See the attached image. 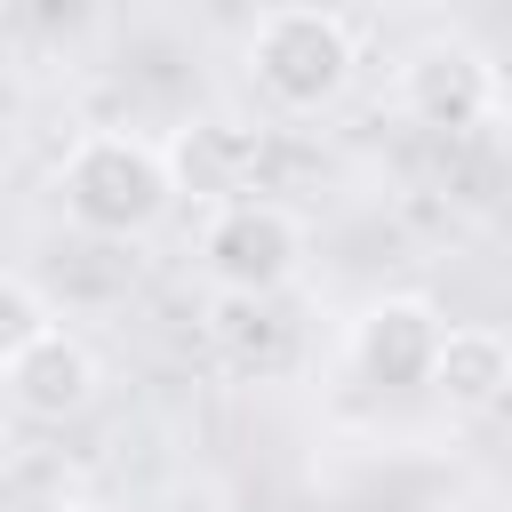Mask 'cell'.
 I'll return each instance as SVG.
<instances>
[{"label":"cell","instance_id":"obj_1","mask_svg":"<svg viewBox=\"0 0 512 512\" xmlns=\"http://www.w3.org/2000/svg\"><path fill=\"white\" fill-rule=\"evenodd\" d=\"M48 192L64 224H80L88 240H144L176 208V168H168V144L136 128H80L48 168Z\"/></svg>","mask_w":512,"mask_h":512},{"label":"cell","instance_id":"obj_2","mask_svg":"<svg viewBox=\"0 0 512 512\" xmlns=\"http://www.w3.org/2000/svg\"><path fill=\"white\" fill-rule=\"evenodd\" d=\"M240 64L272 112H328L352 88L360 40L336 8H264L240 40Z\"/></svg>","mask_w":512,"mask_h":512},{"label":"cell","instance_id":"obj_3","mask_svg":"<svg viewBox=\"0 0 512 512\" xmlns=\"http://www.w3.org/2000/svg\"><path fill=\"white\" fill-rule=\"evenodd\" d=\"M392 96H400V112H408L416 128L456 136V128H480V120L504 104V72H496V56H488L480 40H464V32H424V40H408L400 64H392Z\"/></svg>","mask_w":512,"mask_h":512},{"label":"cell","instance_id":"obj_4","mask_svg":"<svg viewBox=\"0 0 512 512\" xmlns=\"http://www.w3.org/2000/svg\"><path fill=\"white\" fill-rule=\"evenodd\" d=\"M304 256H312V232L280 200H240L200 224V272L216 280V296H280L296 288Z\"/></svg>","mask_w":512,"mask_h":512},{"label":"cell","instance_id":"obj_5","mask_svg":"<svg viewBox=\"0 0 512 512\" xmlns=\"http://www.w3.org/2000/svg\"><path fill=\"white\" fill-rule=\"evenodd\" d=\"M344 344H352V368L368 384H384V392L424 384L432 392V360L448 344V320H440L432 296H376V304H360V320H352Z\"/></svg>","mask_w":512,"mask_h":512},{"label":"cell","instance_id":"obj_6","mask_svg":"<svg viewBox=\"0 0 512 512\" xmlns=\"http://www.w3.org/2000/svg\"><path fill=\"white\" fill-rule=\"evenodd\" d=\"M168 168H176V192L208 200V216H216V208H240V200H256L264 128H248V120H232V112H200V120H184V128L168 136Z\"/></svg>","mask_w":512,"mask_h":512},{"label":"cell","instance_id":"obj_7","mask_svg":"<svg viewBox=\"0 0 512 512\" xmlns=\"http://www.w3.org/2000/svg\"><path fill=\"white\" fill-rule=\"evenodd\" d=\"M0 376H8L16 416H32V424H72V416L96 400V384H104V368H96L88 336H72V328H48L32 352L0 360Z\"/></svg>","mask_w":512,"mask_h":512},{"label":"cell","instance_id":"obj_8","mask_svg":"<svg viewBox=\"0 0 512 512\" xmlns=\"http://www.w3.org/2000/svg\"><path fill=\"white\" fill-rule=\"evenodd\" d=\"M432 400L448 416H488L512 400V336L496 320H464L448 328L440 360H432Z\"/></svg>","mask_w":512,"mask_h":512},{"label":"cell","instance_id":"obj_9","mask_svg":"<svg viewBox=\"0 0 512 512\" xmlns=\"http://www.w3.org/2000/svg\"><path fill=\"white\" fill-rule=\"evenodd\" d=\"M208 344L256 384L296 368V320L280 312V296H216L208 304Z\"/></svg>","mask_w":512,"mask_h":512},{"label":"cell","instance_id":"obj_10","mask_svg":"<svg viewBox=\"0 0 512 512\" xmlns=\"http://www.w3.org/2000/svg\"><path fill=\"white\" fill-rule=\"evenodd\" d=\"M48 328H64V320H56V304L40 296V280H32V272H0V360L32 352Z\"/></svg>","mask_w":512,"mask_h":512},{"label":"cell","instance_id":"obj_11","mask_svg":"<svg viewBox=\"0 0 512 512\" xmlns=\"http://www.w3.org/2000/svg\"><path fill=\"white\" fill-rule=\"evenodd\" d=\"M408 512H464V504H408Z\"/></svg>","mask_w":512,"mask_h":512},{"label":"cell","instance_id":"obj_12","mask_svg":"<svg viewBox=\"0 0 512 512\" xmlns=\"http://www.w3.org/2000/svg\"><path fill=\"white\" fill-rule=\"evenodd\" d=\"M504 512H512V504H504Z\"/></svg>","mask_w":512,"mask_h":512}]
</instances>
